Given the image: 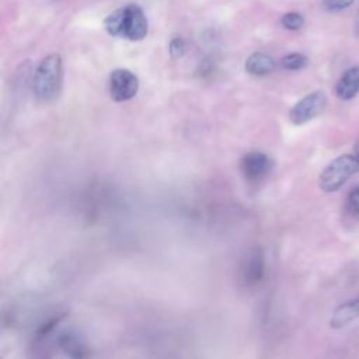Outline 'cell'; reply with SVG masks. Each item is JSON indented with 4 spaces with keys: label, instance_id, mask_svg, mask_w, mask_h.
Returning <instances> with one entry per match:
<instances>
[{
    "label": "cell",
    "instance_id": "cell-1",
    "mask_svg": "<svg viewBox=\"0 0 359 359\" xmlns=\"http://www.w3.org/2000/svg\"><path fill=\"white\" fill-rule=\"evenodd\" d=\"M63 70L62 59L57 53L45 56L35 69L32 79V90L39 101H53L62 91Z\"/></svg>",
    "mask_w": 359,
    "mask_h": 359
},
{
    "label": "cell",
    "instance_id": "cell-2",
    "mask_svg": "<svg viewBox=\"0 0 359 359\" xmlns=\"http://www.w3.org/2000/svg\"><path fill=\"white\" fill-rule=\"evenodd\" d=\"M358 171L359 157L356 154H341L321 171L318 185L324 192H335Z\"/></svg>",
    "mask_w": 359,
    "mask_h": 359
},
{
    "label": "cell",
    "instance_id": "cell-3",
    "mask_svg": "<svg viewBox=\"0 0 359 359\" xmlns=\"http://www.w3.org/2000/svg\"><path fill=\"white\" fill-rule=\"evenodd\" d=\"M327 105V95L324 91L317 90L307 95H304L302 100H299L289 112V119L294 125H303L316 116H318Z\"/></svg>",
    "mask_w": 359,
    "mask_h": 359
},
{
    "label": "cell",
    "instance_id": "cell-4",
    "mask_svg": "<svg viewBox=\"0 0 359 359\" xmlns=\"http://www.w3.org/2000/svg\"><path fill=\"white\" fill-rule=\"evenodd\" d=\"M109 95L114 101L122 102L132 100L139 90V79L128 69H116L109 74Z\"/></svg>",
    "mask_w": 359,
    "mask_h": 359
},
{
    "label": "cell",
    "instance_id": "cell-5",
    "mask_svg": "<svg viewBox=\"0 0 359 359\" xmlns=\"http://www.w3.org/2000/svg\"><path fill=\"white\" fill-rule=\"evenodd\" d=\"M147 18L140 7L130 4L125 7V21L121 38L129 41H142L147 35Z\"/></svg>",
    "mask_w": 359,
    "mask_h": 359
},
{
    "label": "cell",
    "instance_id": "cell-6",
    "mask_svg": "<svg viewBox=\"0 0 359 359\" xmlns=\"http://www.w3.org/2000/svg\"><path fill=\"white\" fill-rule=\"evenodd\" d=\"M240 167H241V171H243V175L245 177V180L259 181L269 171L271 160L262 151H251L243 157Z\"/></svg>",
    "mask_w": 359,
    "mask_h": 359
},
{
    "label": "cell",
    "instance_id": "cell-7",
    "mask_svg": "<svg viewBox=\"0 0 359 359\" xmlns=\"http://www.w3.org/2000/svg\"><path fill=\"white\" fill-rule=\"evenodd\" d=\"M265 272L264 265V255L261 250L251 251L247 258L244 259V264L241 266V278L247 283V286L257 285L262 280Z\"/></svg>",
    "mask_w": 359,
    "mask_h": 359
},
{
    "label": "cell",
    "instance_id": "cell-8",
    "mask_svg": "<svg viewBox=\"0 0 359 359\" xmlns=\"http://www.w3.org/2000/svg\"><path fill=\"white\" fill-rule=\"evenodd\" d=\"M359 93V66L346 69L335 84V94L342 101H349Z\"/></svg>",
    "mask_w": 359,
    "mask_h": 359
},
{
    "label": "cell",
    "instance_id": "cell-9",
    "mask_svg": "<svg viewBox=\"0 0 359 359\" xmlns=\"http://www.w3.org/2000/svg\"><path fill=\"white\" fill-rule=\"evenodd\" d=\"M358 317H359V296L339 304L331 316L330 325L332 328H342Z\"/></svg>",
    "mask_w": 359,
    "mask_h": 359
},
{
    "label": "cell",
    "instance_id": "cell-10",
    "mask_svg": "<svg viewBox=\"0 0 359 359\" xmlns=\"http://www.w3.org/2000/svg\"><path fill=\"white\" fill-rule=\"evenodd\" d=\"M275 69V60L261 52H255L245 60V70L252 76H266Z\"/></svg>",
    "mask_w": 359,
    "mask_h": 359
},
{
    "label": "cell",
    "instance_id": "cell-11",
    "mask_svg": "<svg viewBox=\"0 0 359 359\" xmlns=\"http://www.w3.org/2000/svg\"><path fill=\"white\" fill-rule=\"evenodd\" d=\"M59 345L66 351L67 355L70 356H76V358H81L86 356L87 353L84 352V345L83 342L79 339L77 335L72 334V332H65L60 335L59 338Z\"/></svg>",
    "mask_w": 359,
    "mask_h": 359
},
{
    "label": "cell",
    "instance_id": "cell-12",
    "mask_svg": "<svg viewBox=\"0 0 359 359\" xmlns=\"http://www.w3.org/2000/svg\"><path fill=\"white\" fill-rule=\"evenodd\" d=\"M125 21V8H118L104 20L105 31L112 36H122Z\"/></svg>",
    "mask_w": 359,
    "mask_h": 359
},
{
    "label": "cell",
    "instance_id": "cell-13",
    "mask_svg": "<svg viewBox=\"0 0 359 359\" xmlns=\"http://www.w3.org/2000/svg\"><path fill=\"white\" fill-rule=\"evenodd\" d=\"M307 65V57L303 53H289L280 59V66L286 70H299Z\"/></svg>",
    "mask_w": 359,
    "mask_h": 359
},
{
    "label": "cell",
    "instance_id": "cell-14",
    "mask_svg": "<svg viewBox=\"0 0 359 359\" xmlns=\"http://www.w3.org/2000/svg\"><path fill=\"white\" fill-rule=\"evenodd\" d=\"M280 22L282 25L286 28V29H299L303 27L304 24V17L299 13H294V11H290V13H286L282 15L280 18Z\"/></svg>",
    "mask_w": 359,
    "mask_h": 359
},
{
    "label": "cell",
    "instance_id": "cell-15",
    "mask_svg": "<svg viewBox=\"0 0 359 359\" xmlns=\"http://www.w3.org/2000/svg\"><path fill=\"white\" fill-rule=\"evenodd\" d=\"M346 208L351 213L359 215V187H355L346 196Z\"/></svg>",
    "mask_w": 359,
    "mask_h": 359
},
{
    "label": "cell",
    "instance_id": "cell-16",
    "mask_svg": "<svg viewBox=\"0 0 359 359\" xmlns=\"http://www.w3.org/2000/svg\"><path fill=\"white\" fill-rule=\"evenodd\" d=\"M168 49H170V55L174 59H178L185 53V41L182 38H172Z\"/></svg>",
    "mask_w": 359,
    "mask_h": 359
},
{
    "label": "cell",
    "instance_id": "cell-17",
    "mask_svg": "<svg viewBox=\"0 0 359 359\" xmlns=\"http://www.w3.org/2000/svg\"><path fill=\"white\" fill-rule=\"evenodd\" d=\"M355 0H323L324 7L328 11H341L348 8Z\"/></svg>",
    "mask_w": 359,
    "mask_h": 359
},
{
    "label": "cell",
    "instance_id": "cell-18",
    "mask_svg": "<svg viewBox=\"0 0 359 359\" xmlns=\"http://www.w3.org/2000/svg\"><path fill=\"white\" fill-rule=\"evenodd\" d=\"M355 154L359 157V139H358L356 143H355Z\"/></svg>",
    "mask_w": 359,
    "mask_h": 359
},
{
    "label": "cell",
    "instance_id": "cell-19",
    "mask_svg": "<svg viewBox=\"0 0 359 359\" xmlns=\"http://www.w3.org/2000/svg\"><path fill=\"white\" fill-rule=\"evenodd\" d=\"M356 34L359 35V21H358V25H356Z\"/></svg>",
    "mask_w": 359,
    "mask_h": 359
}]
</instances>
